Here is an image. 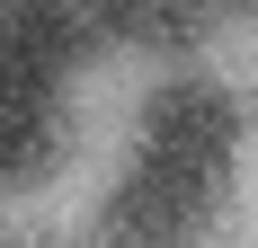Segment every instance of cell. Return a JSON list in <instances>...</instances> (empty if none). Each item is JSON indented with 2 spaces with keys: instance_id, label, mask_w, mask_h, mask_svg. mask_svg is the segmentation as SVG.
Segmentation results:
<instances>
[{
  "instance_id": "obj_5",
  "label": "cell",
  "mask_w": 258,
  "mask_h": 248,
  "mask_svg": "<svg viewBox=\"0 0 258 248\" xmlns=\"http://www.w3.org/2000/svg\"><path fill=\"white\" fill-rule=\"evenodd\" d=\"M223 18V0H116V45L143 53H196Z\"/></svg>"
},
{
  "instance_id": "obj_2",
  "label": "cell",
  "mask_w": 258,
  "mask_h": 248,
  "mask_svg": "<svg viewBox=\"0 0 258 248\" xmlns=\"http://www.w3.org/2000/svg\"><path fill=\"white\" fill-rule=\"evenodd\" d=\"M134 151L178 160V169H205V177H232V151H240V98L223 89V80H160L152 106H143Z\"/></svg>"
},
{
  "instance_id": "obj_3",
  "label": "cell",
  "mask_w": 258,
  "mask_h": 248,
  "mask_svg": "<svg viewBox=\"0 0 258 248\" xmlns=\"http://www.w3.org/2000/svg\"><path fill=\"white\" fill-rule=\"evenodd\" d=\"M80 62L72 27L53 0H0V89H45L62 98V71Z\"/></svg>"
},
{
  "instance_id": "obj_1",
  "label": "cell",
  "mask_w": 258,
  "mask_h": 248,
  "mask_svg": "<svg viewBox=\"0 0 258 248\" xmlns=\"http://www.w3.org/2000/svg\"><path fill=\"white\" fill-rule=\"evenodd\" d=\"M214 204H223V177L134 151L116 195H107V248H196L205 222H214Z\"/></svg>"
},
{
  "instance_id": "obj_6",
  "label": "cell",
  "mask_w": 258,
  "mask_h": 248,
  "mask_svg": "<svg viewBox=\"0 0 258 248\" xmlns=\"http://www.w3.org/2000/svg\"><path fill=\"white\" fill-rule=\"evenodd\" d=\"M240 9H249V18H258V0H240Z\"/></svg>"
},
{
  "instance_id": "obj_4",
  "label": "cell",
  "mask_w": 258,
  "mask_h": 248,
  "mask_svg": "<svg viewBox=\"0 0 258 248\" xmlns=\"http://www.w3.org/2000/svg\"><path fill=\"white\" fill-rule=\"evenodd\" d=\"M62 151V98L45 89H0V195H18Z\"/></svg>"
}]
</instances>
